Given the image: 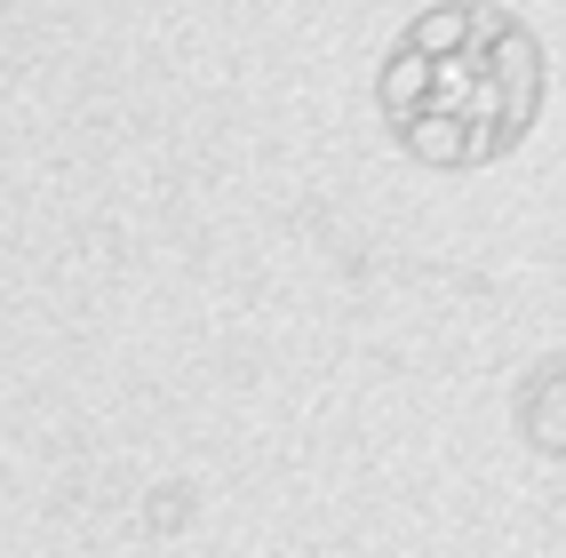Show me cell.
<instances>
[{"label": "cell", "instance_id": "obj_1", "mask_svg": "<svg viewBox=\"0 0 566 558\" xmlns=\"http://www.w3.org/2000/svg\"><path fill=\"white\" fill-rule=\"evenodd\" d=\"M455 41H463V9H439L415 24V56H455Z\"/></svg>", "mask_w": 566, "mask_h": 558}]
</instances>
